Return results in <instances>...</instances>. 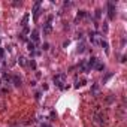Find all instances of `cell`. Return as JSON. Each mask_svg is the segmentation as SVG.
<instances>
[{"instance_id": "obj_2", "label": "cell", "mask_w": 127, "mask_h": 127, "mask_svg": "<svg viewBox=\"0 0 127 127\" xmlns=\"http://www.w3.org/2000/svg\"><path fill=\"white\" fill-rule=\"evenodd\" d=\"M52 81H54V84H56L58 88H61V90H67V88H69V85H64V84H66V75H64V73L56 75Z\"/></svg>"}, {"instance_id": "obj_22", "label": "cell", "mask_w": 127, "mask_h": 127, "mask_svg": "<svg viewBox=\"0 0 127 127\" xmlns=\"http://www.w3.org/2000/svg\"><path fill=\"white\" fill-rule=\"evenodd\" d=\"M34 97H36V99L39 100V99H41V93H36V94H34Z\"/></svg>"}, {"instance_id": "obj_5", "label": "cell", "mask_w": 127, "mask_h": 127, "mask_svg": "<svg viewBox=\"0 0 127 127\" xmlns=\"http://www.w3.org/2000/svg\"><path fill=\"white\" fill-rule=\"evenodd\" d=\"M108 16H109V20H114V16H115V5H114V2H108Z\"/></svg>"}, {"instance_id": "obj_14", "label": "cell", "mask_w": 127, "mask_h": 127, "mask_svg": "<svg viewBox=\"0 0 127 127\" xmlns=\"http://www.w3.org/2000/svg\"><path fill=\"white\" fill-rule=\"evenodd\" d=\"M88 14L85 12V11H79L78 14H76V20H81V18H84V16H87Z\"/></svg>"}, {"instance_id": "obj_1", "label": "cell", "mask_w": 127, "mask_h": 127, "mask_svg": "<svg viewBox=\"0 0 127 127\" xmlns=\"http://www.w3.org/2000/svg\"><path fill=\"white\" fill-rule=\"evenodd\" d=\"M93 123L96 126H99V127H102L105 124V114L100 109V106H96L94 111H93Z\"/></svg>"}, {"instance_id": "obj_13", "label": "cell", "mask_w": 127, "mask_h": 127, "mask_svg": "<svg viewBox=\"0 0 127 127\" xmlns=\"http://www.w3.org/2000/svg\"><path fill=\"white\" fill-rule=\"evenodd\" d=\"M27 49H28L30 52H33V51L36 49V46H34V43H33L31 41H28V42H27Z\"/></svg>"}, {"instance_id": "obj_4", "label": "cell", "mask_w": 127, "mask_h": 127, "mask_svg": "<svg viewBox=\"0 0 127 127\" xmlns=\"http://www.w3.org/2000/svg\"><path fill=\"white\" fill-rule=\"evenodd\" d=\"M90 41H91V43H93V45H100V42H102L103 39H102V36H100L99 33H96V31H94V33L90 34Z\"/></svg>"}, {"instance_id": "obj_23", "label": "cell", "mask_w": 127, "mask_h": 127, "mask_svg": "<svg viewBox=\"0 0 127 127\" xmlns=\"http://www.w3.org/2000/svg\"><path fill=\"white\" fill-rule=\"evenodd\" d=\"M0 57H3V49L0 48Z\"/></svg>"}, {"instance_id": "obj_12", "label": "cell", "mask_w": 127, "mask_h": 127, "mask_svg": "<svg viewBox=\"0 0 127 127\" xmlns=\"http://www.w3.org/2000/svg\"><path fill=\"white\" fill-rule=\"evenodd\" d=\"M28 16H30L28 14H26V15L23 16V20H21V26H23V27H27V21H28Z\"/></svg>"}, {"instance_id": "obj_21", "label": "cell", "mask_w": 127, "mask_h": 127, "mask_svg": "<svg viewBox=\"0 0 127 127\" xmlns=\"http://www.w3.org/2000/svg\"><path fill=\"white\" fill-rule=\"evenodd\" d=\"M42 49H45V51H46V49H49V43H46V42H45V43L42 45Z\"/></svg>"}, {"instance_id": "obj_9", "label": "cell", "mask_w": 127, "mask_h": 127, "mask_svg": "<svg viewBox=\"0 0 127 127\" xmlns=\"http://www.w3.org/2000/svg\"><path fill=\"white\" fill-rule=\"evenodd\" d=\"M100 46L105 49V52H106V54H109V45H108V42H106V41H102V42H100Z\"/></svg>"}, {"instance_id": "obj_15", "label": "cell", "mask_w": 127, "mask_h": 127, "mask_svg": "<svg viewBox=\"0 0 127 127\" xmlns=\"http://www.w3.org/2000/svg\"><path fill=\"white\" fill-rule=\"evenodd\" d=\"M18 63H20L21 66H27V58L26 57H20L18 58Z\"/></svg>"}, {"instance_id": "obj_17", "label": "cell", "mask_w": 127, "mask_h": 127, "mask_svg": "<svg viewBox=\"0 0 127 127\" xmlns=\"http://www.w3.org/2000/svg\"><path fill=\"white\" fill-rule=\"evenodd\" d=\"M100 16H102V11H100V9H96V11H94V18H96V20H99Z\"/></svg>"}, {"instance_id": "obj_7", "label": "cell", "mask_w": 127, "mask_h": 127, "mask_svg": "<svg viewBox=\"0 0 127 127\" xmlns=\"http://www.w3.org/2000/svg\"><path fill=\"white\" fill-rule=\"evenodd\" d=\"M30 36H31V42L33 43H38L39 42V30L38 28H33L30 31Z\"/></svg>"}, {"instance_id": "obj_8", "label": "cell", "mask_w": 127, "mask_h": 127, "mask_svg": "<svg viewBox=\"0 0 127 127\" xmlns=\"http://www.w3.org/2000/svg\"><path fill=\"white\" fill-rule=\"evenodd\" d=\"M11 82H12L15 87H21V82H23V81H21V78L18 76V75H12V76H11Z\"/></svg>"}, {"instance_id": "obj_3", "label": "cell", "mask_w": 127, "mask_h": 127, "mask_svg": "<svg viewBox=\"0 0 127 127\" xmlns=\"http://www.w3.org/2000/svg\"><path fill=\"white\" fill-rule=\"evenodd\" d=\"M52 16H48V20H46V23L43 24V34H51V31H52Z\"/></svg>"}, {"instance_id": "obj_20", "label": "cell", "mask_w": 127, "mask_h": 127, "mask_svg": "<svg viewBox=\"0 0 127 127\" xmlns=\"http://www.w3.org/2000/svg\"><path fill=\"white\" fill-rule=\"evenodd\" d=\"M28 64H30V67H31V69H34V70H36V61H34L33 58L28 61Z\"/></svg>"}, {"instance_id": "obj_6", "label": "cell", "mask_w": 127, "mask_h": 127, "mask_svg": "<svg viewBox=\"0 0 127 127\" xmlns=\"http://www.w3.org/2000/svg\"><path fill=\"white\" fill-rule=\"evenodd\" d=\"M41 5H42V2L38 0V2L34 3V6H33V18H34V21L38 20V16H39V8H41Z\"/></svg>"}, {"instance_id": "obj_18", "label": "cell", "mask_w": 127, "mask_h": 127, "mask_svg": "<svg viewBox=\"0 0 127 127\" xmlns=\"http://www.w3.org/2000/svg\"><path fill=\"white\" fill-rule=\"evenodd\" d=\"M112 76H114V73H106V76L103 78V84H106V82H108V79H111Z\"/></svg>"}, {"instance_id": "obj_19", "label": "cell", "mask_w": 127, "mask_h": 127, "mask_svg": "<svg viewBox=\"0 0 127 127\" xmlns=\"http://www.w3.org/2000/svg\"><path fill=\"white\" fill-rule=\"evenodd\" d=\"M102 30H103V33H108V30H109V27H108V23H103Z\"/></svg>"}, {"instance_id": "obj_10", "label": "cell", "mask_w": 127, "mask_h": 127, "mask_svg": "<svg viewBox=\"0 0 127 127\" xmlns=\"http://www.w3.org/2000/svg\"><path fill=\"white\" fill-rule=\"evenodd\" d=\"M93 69H96V70H99V72H102V70H103V69H105V64H103V63H102V61H100V60H99V61H97V63H96V66H94V67H93Z\"/></svg>"}, {"instance_id": "obj_11", "label": "cell", "mask_w": 127, "mask_h": 127, "mask_svg": "<svg viewBox=\"0 0 127 127\" xmlns=\"http://www.w3.org/2000/svg\"><path fill=\"white\" fill-rule=\"evenodd\" d=\"M91 94L96 96V97L99 96V85H97V84H94V85L91 87Z\"/></svg>"}, {"instance_id": "obj_16", "label": "cell", "mask_w": 127, "mask_h": 127, "mask_svg": "<svg viewBox=\"0 0 127 127\" xmlns=\"http://www.w3.org/2000/svg\"><path fill=\"white\" fill-rule=\"evenodd\" d=\"M84 51H85V45H84V43L81 42V43L78 45V52H79V54H82Z\"/></svg>"}]
</instances>
